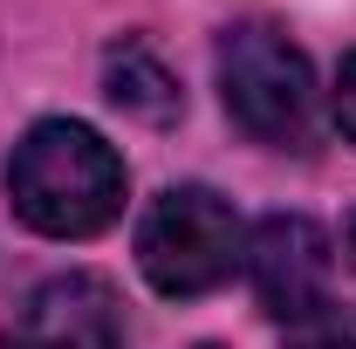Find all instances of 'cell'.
<instances>
[{
  "label": "cell",
  "mask_w": 356,
  "mask_h": 349,
  "mask_svg": "<svg viewBox=\"0 0 356 349\" xmlns=\"http://www.w3.org/2000/svg\"><path fill=\"white\" fill-rule=\"evenodd\" d=\"M7 206L48 240H89L124 213V158L69 117H48L7 158Z\"/></svg>",
  "instance_id": "obj_1"
},
{
  "label": "cell",
  "mask_w": 356,
  "mask_h": 349,
  "mask_svg": "<svg viewBox=\"0 0 356 349\" xmlns=\"http://www.w3.org/2000/svg\"><path fill=\"white\" fill-rule=\"evenodd\" d=\"M137 267L172 302L213 295L233 281V267H247V226L213 185H172L137 219Z\"/></svg>",
  "instance_id": "obj_2"
},
{
  "label": "cell",
  "mask_w": 356,
  "mask_h": 349,
  "mask_svg": "<svg viewBox=\"0 0 356 349\" xmlns=\"http://www.w3.org/2000/svg\"><path fill=\"white\" fill-rule=\"evenodd\" d=\"M220 96H226V117L254 144L309 151V137H315V69L281 28L240 21V28L220 35Z\"/></svg>",
  "instance_id": "obj_3"
},
{
  "label": "cell",
  "mask_w": 356,
  "mask_h": 349,
  "mask_svg": "<svg viewBox=\"0 0 356 349\" xmlns=\"http://www.w3.org/2000/svg\"><path fill=\"white\" fill-rule=\"evenodd\" d=\"M247 274H254V295L274 322H295L309 315L315 302H329V274H336V254H329V233L302 213H274L247 233Z\"/></svg>",
  "instance_id": "obj_4"
},
{
  "label": "cell",
  "mask_w": 356,
  "mask_h": 349,
  "mask_svg": "<svg viewBox=\"0 0 356 349\" xmlns=\"http://www.w3.org/2000/svg\"><path fill=\"white\" fill-rule=\"evenodd\" d=\"M0 349H124V308L103 274H62L35 288L7 322Z\"/></svg>",
  "instance_id": "obj_5"
},
{
  "label": "cell",
  "mask_w": 356,
  "mask_h": 349,
  "mask_svg": "<svg viewBox=\"0 0 356 349\" xmlns=\"http://www.w3.org/2000/svg\"><path fill=\"white\" fill-rule=\"evenodd\" d=\"M103 89H110V103L117 110H131V117H144V124H165V117H178V83L165 76V62L151 55V48H110V62H103Z\"/></svg>",
  "instance_id": "obj_6"
},
{
  "label": "cell",
  "mask_w": 356,
  "mask_h": 349,
  "mask_svg": "<svg viewBox=\"0 0 356 349\" xmlns=\"http://www.w3.org/2000/svg\"><path fill=\"white\" fill-rule=\"evenodd\" d=\"M281 329H288V349H356V308L315 302L309 315H295Z\"/></svg>",
  "instance_id": "obj_7"
},
{
  "label": "cell",
  "mask_w": 356,
  "mask_h": 349,
  "mask_svg": "<svg viewBox=\"0 0 356 349\" xmlns=\"http://www.w3.org/2000/svg\"><path fill=\"white\" fill-rule=\"evenodd\" d=\"M336 124H343V137L356 144V55L343 62V76H336Z\"/></svg>",
  "instance_id": "obj_8"
},
{
  "label": "cell",
  "mask_w": 356,
  "mask_h": 349,
  "mask_svg": "<svg viewBox=\"0 0 356 349\" xmlns=\"http://www.w3.org/2000/svg\"><path fill=\"white\" fill-rule=\"evenodd\" d=\"M350 261H356V213H350Z\"/></svg>",
  "instance_id": "obj_9"
}]
</instances>
